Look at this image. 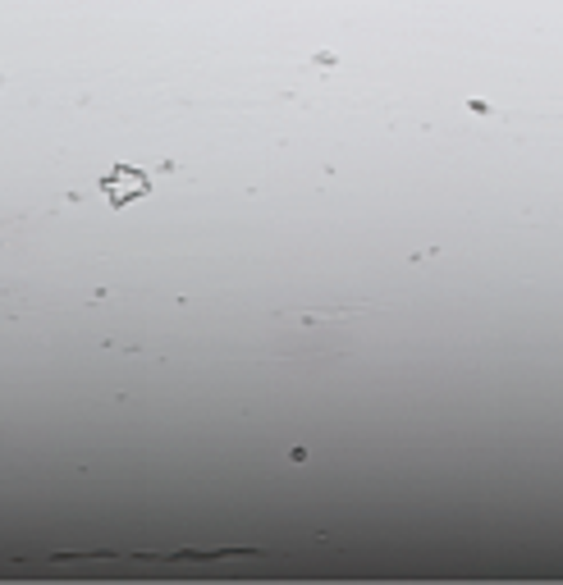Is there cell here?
Returning <instances> with one entry per match:
<instances>
[{
    "label": "cell",
    "instance_id": "1",
    "mask_svg": "<svg viewBox=\"0 0 563 585\" xmlns=\"http://www.w3.org/2000/svg\"><path fill=\"white\" fill-rule=\"evenodd\" d=\"M101 193H106L110 206H124V202H133V197H147V193H152V174H142V170H133V165H115V170L101 178Z\"/></svg>",
    "mask_w": 563,
    "mask_h": 585
}]
</instances>
